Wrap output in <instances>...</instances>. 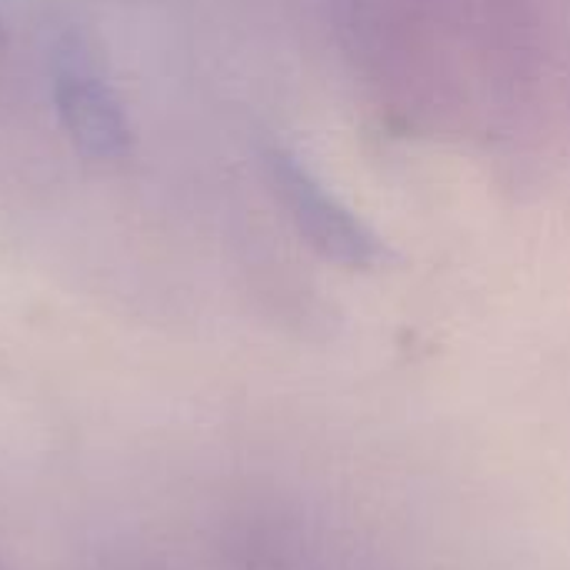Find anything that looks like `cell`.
Here are the masks:
<instances>
[{
    "mask_svg": "<svg viewBox=\"0 0 570 570\" xmlns=\"http://www.w3.org/2000/svg\"><path fill=\"white\" fill-rule=\"evenodd\" d=\"M264 174L297 237L324 261L344 271H377L387 261L381 234L371 230L294 150L267 147Z\"/></svg>",
    "mask_w": 570,
    "mask_h": 570,
    "instance_id": "1",
    "label": "cell"
},
{
    "mask_svg": "<svg viewBox=\"0 0 570 570\" xmlns=\"http://www.w3.org/2000/svg\"><path fill=\"white\" fill-rule=\"evenodd\" d=\"M53 100L70 144L87 160L127 154L130 127L124 107L80 43H63L53 57Z\"/></svg>",
    "mask_w": 570,
    "mask_h": 570,
    "instance_id": "2",
    "label": "cell"
}]
</instances>
